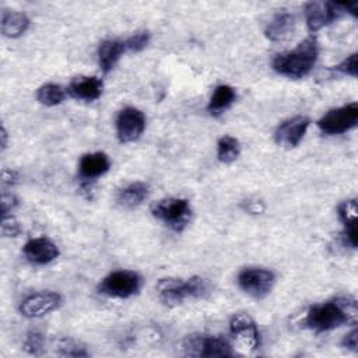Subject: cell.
Segmentation results:
<instances>
[{
  "label": "cell",
  "mask_w": 358,
  "mask_h": 358,
  "mask_svg": "<svg viewBox=\"0 0 358 358\" xmlns=\"http://www.w3.org/2000/svg\"><path fill=\"white\" fill-rule=\"evenodd\" d=\"M1 235L4 238H15L22 232L18 220L13 214L1 215Z\"/></svg>",
  "instance_id": "29"
},
{
  "label": "cell",
  "mask_w": 358,
  "mask_h": 358,
  "mask_svg": "<svg viewBox=\"0 0 358 358\" xmlns=\"http://www.w3.org/2000/svg\"><path fill=\"white\" fill-rule=\"evenodd\" d=\"M66 94H67V91L62 85L55 84V83H46L36 90L35 96L41 105L56 106L64 101Z\"/></svg>",
  "instance_id": "23"
},
{
  "label": "cell",
  "mask_w": 358,
  "mask_h": 358,
  "mask_svg": "<svg viewBox=\"0 0 358 358\" xmlns=\"http://www.w3.org/2000/svg\"><path fill=\"white\" fill-rule=\"evenodd\" d=\"M0 206H1V215L11 214V211L18 206V199H17L13 193L3 192V193H1Z\"/></svg>",
  "instance_id": "31"
},
{
  "label": "cell",
  "mask_w": 358,
  "mask_h": 358,
  "mask_svg": "<svg viewBox=\"0 0 358 358\" xmlns=\"http://www.w3.org/2000/svg\"><path fill=\"white\" fill-rule=\"evenodd\" d=\"M295 29V15L289 11L281 10L275 13L264 28V35L271 42H281L288 39Z\"/></svg>",
  "instance_id": "17"
},
{
  "label": "cell",
  "mask_w": 358,
  "mask_h": 358,
  "mask_svg": "<svg viewBox=\"0 0 358 358\" xmlns=\"http://www.w3.org/2000/svg\"><path fill=\"white\" fill-rule=\"evenodd\" d=\"M63 303V296L56 291H38L28 294L18 303V312L27 319H39L57 310Z\"/></svg>",
  "instance_id": "11"
},
{
  "label": "cell",
  "mask_w": 358,
  "mask_h": 358,
  "mask_svg": "<svg viewBox=\"0 0 358 358\" xmlns=\"http://www.w3.org/2000/svg\"><path fill=\"white\" fill-rule=\"evenodd\" d=\"M152 217L175 232H182L190 224L193 208L185 197H165L151 206Z\"/></svg>",
  "instance_id": "5"
},
{
  "label": "cell",
  "mask_w": 358,
  "mask_h": 358,
  "mask_svg": "<svg viewBox=\"0 0 358 358\" xmlns=\"http://www.w3.org/2000/svg\"><path fill=\"white\" fill-rule=\"evenodd\" d=\"M155 288L159 301L166 306H176L189 299H200L210 292L207 278L200 275H192L189 278H159Z\"/></svg>",
  "instance_id": "3"
},
{
  "label": "cell",
  "mask_w": 358,
  "mask_h": 358,
  "mask_svg": "<svg viewBox=\"0 0 358 358\" xmlns=\"http://www.w3.org/2000/svg\"><path fill=\"white\" fill-rule=\"evenodd\" d=\"M358 319V305L354 296H337L324 302L310 305L301 320L302 327L324 333L345 324H355Z\"/></svg>",
  "instance_id": "1"
},
{
  "label": "cell",
  "mask_w": 358,
  "mask_h": 358,
  "mask_svg": "<svg viewBox=\"0 0 358 358\" xmlns=\"http://www.w3.org/2000/svg\"><path fill=\"white\" fill-rule=\"evenodd\" d=\"M145 115L134 106H124L117 112L115 127L119 143L129 144L141 137L145 130Z\"/></svg>",
  "instance_id": "12"
},
{
  "label": "cell",
  "mask_w": 358,
  "mask_h": 358,
  "mask_svg": "<svg viewBox=\"0 0 358 358\" xmlns=\"http://www.w3.org/2000/svg\"><path fill=\"white\" fill-rule=\"evenodd\" d=\"M242 208L249 214L257 215V214H262L266 210V206L259 199H246V200L242 201Z\"/></svg>",
  "instance_id": "32"
},
{
  "label": "cell",
  "mask_w": 358,
  "mask_h": 358,
  "mask_svg": "<svg viewBox=\"0 0 358 358\" xmlns=\"http://www.w3.org/2000/svg\"><path fill=\"white\" fill-rule=\"evenodd\" d=\"M358 123V103L350 102L338 108H333L322 115L316 126L326 136H337L350 131Z\"/></svg>",
  "instance_id": "8"
},
{
  "label": "cell",
  "mask_w": 358,
  "mask_h": 358,
  "mask_svg": "<svg viewBox=\"0 0 358 358\" xmlns=\"http://www.w3.org/2000/svg\"><path fill=\"white\" fill-rule=\"evenodd\" d=\"M182 350L186 357H234V345L221 336H208L200 333L187 334L182 340Z\"/></svg>",
  "instance_id": "6"
},
{
  "label": "cell",
  "mask_w": 358,
  "mask_h": 358,
  "mask_svg": "<svg viewBox=\"0 0 358 358\" xmlns=\"http://www.w3.org/2000/svg\"><path fill=\"white\" fill-rule=\"evenodd\" d=\"M22 348L29 355H41L45 351V336L38 330H29L22 341Z\"/></svg>",
  "instance_id": "26"
},
{
  "label": "cell",
  "mask_w": 358,
  "mask_h": 358,
  "mask_svg": "<svg viewBox=\"0 0 358 358\" xmlns=\"http://www.w3.org/2000/svg\"><path fill=\"white\" fill-rule=\"evenodd\" d=\"M241 154V143L236 137L224 134L217 141V159L221 164H232Z\"/></svg>",
  "instance_id": "22"
},
{
  "label": "cell",
  "mask_w": 358,
  "mask_h": 358,
  "mask_svg": "<svg viewBox=\"0 0 358 358\" xmlns=\"http://www.w3.org/2000/svg\"><path fill=\"white\" fill-rule=\"evenodd\" d=\"M150 185L143 180H134L120 187L116 193V203L127 210L137 208L150 196Z\"/></svg>",
  "instance_id": "18"
},
{
  "label": "cell",
  "mask_w": 358,
  "mask_h": 358,
  "mask_svg": "<svg viewBox=\"0 0 358 358\" xmlns=\"http://www.w3.org/2000/svg\"><path fill=\"white\" fill-rule=\"evenodd\" d=\"M344 14L347 11L344 3L340 1H309L303 8L305 22L312 35L340 20Z\"/></svg>",
  "instance_id": "9"
},
{
  "label": "cell",
  "mask_w": 358,
  "mask_h": 358,
  "mask_svg": "<svg viewBox=\"0 0 358 358\" xmlns=\"http://www.w3.org/2000/svg\"><path fill=\"white\" fill-rule=\"evenodd\" d=\"M229 334L235 344L246 352H252L260 347V333L255 319L245 312L234 313L228 323Z\"/></svg>",
  "instance_id": "10"
},
{
  "label": "cell",
  "mask_w": 358,
  "mask_h": 358,
  "mask_svg": "<svg viewBox=\"0 0 358 358\" xmlns=\"http://www.w3.org/2000/svg\"><path fill=\"white\" fill-rule=\"evenodd\" d=\"M319 41L315 35L306 36L294 49L278 53L271 60L273 70L287 78H303L315 67L319 57Z\"/></svg>",
  "instance_id": "2"
},
{
  "label": "cell",
  "mask_w": 358,
  "mask_h": 358,
  "mask_svg": "<svg viewBox=\"0 0 358 358\" xmlns=\"http://www.w3.org/2000/svg\"><path fill=\"white\" fill-rule=\"evenodd\" d=\"M126 45L124 39H105L99 43L96 56H98V64L99 69L106 74L115 69V66L119 63L120 57L126 53Z\"/></svg>",
  "instance_id": "19"
},
{
  "label": "cell",
  "mask_w": 358,
  "mask_h": 358,
  "mask_svg": "<svg viewBox=\"0 0 358 358\" xmlns=\"http://www.w3.org/2000/svg\"><path fill=\"white\" fill-rule=\"evenodd\" d=\"M29 25H31V20L22 11L4 10L1 13L0 27H1V34L6 38L15 39V38L22 36L28 31Z\"/></svg>",
  "instance_id": "20"
},
{
  "label": "cell",
  "mask_w": 358,
  "mask_h": 358,
  "mask_svg": "<svg viewBox=\"0 0 358 358\" xmlns=\"http://www.w3.org/2000/svg\"><path fill=\"white\" fill-rule=\"evenodd\" d=\"M143 275L134 270H113L96 284V292L106 298L129 299L143 288Z\"/></svg>",
  "instance_id": "4"
},
{
  "label": "cell",
  "mask_w": 358,
  "mask_h": 358,
  "mask_svg": "<svg viewBox=\"0 0 358 358\" xmlns=\"http://www.w3.org/2000/svg\"><path fill=\"white\" fill-rule=\"evenodd\" d=\"M357 53H351L350 56H347L345 59H343L338 64L333 66L330 70L340 74V76H347V77H352L355 78L357 77V71H358V67H357Z\"/></svg>",
  "instance_id": "28"
},
{
  "label": "cell",
  "mask_w": 358,
  "mask_h": 358,
  "mask_svg": "<svg viewBox=\"0 0 358 358\" xmlns=\"http://www.w3.org/2000/svg\"><path fill=\"white\" fill-rule=\"evenodd\" d=\"M310 126V119L305 115H296L282 120L274 130V140L278 145L294 148L298 147L303 140L308 129Z\"/></svg>",
  "instance_id": "13"
},
{
  "label": "cell",
  "mask_w": 358,
  "mask_h": 358,
  "mask_svg": "<svg viewBox=\"0 0 358 358\" xmlns=\"http://www.w3.org/2000/svg\"><path fill=\"white\" fill-rule=\"evenodd\" d=\"M0 140H1V151H4L8 144V133L4 124H1V129H0Z\"/></svg>",
  "instance_id": "34"
},
{
  "label": "cell",
  "mask_w": 358,
  "mask_h": 358,
  "mask_svg": "<svg viewBox=\"0 0 358 358\" xmlns=\"http://www.w3.org/2000/svg\"><path fill=\"white\" fill-rule=\"evenodd\" d=\"M341 347L345 350H350L352 352L358 351V329L352 327V330H350L340 341Z\"/></svg>",
  "instance_id": "30"
},
{
  "label": "cell",
  "mask_w": 358,
  "mask_h": 358,
  "mask_svg": "<svg viewBox=\"0 0 358 358\" xmlns=\"http://www.w3.org/2000/svg\"><path fill=\"white\" fill-rule=\"evenodd\" d=\"M236 101V91L232 85L220 84L214 88L210 101L207 103V112L211 116H221L225 113L232 103Z\"/></svg>",
  "instance_id": "21"
},
{
  "label": "cell",
  "mask_w": 358,
  "mask_h": 358,
  "mask_svg": "<svg viewBox=\"0 0 358 358\" xmlns=\"http://www.w3.org/2000/svg\"><path fill=\"white\" fill-rule=\"evenodd\" d=\"M22 255L34 266H46L59 257L60 250L52 239L35 236L24 243Z\"/></svg>",
  "instance_id": "14"
},
{
  "label": "cell",
  "mask_w": 358,
  "mask_h": 358,
  "mask_svg": "<svg viewBox=\"0 0 358 358\" xmlns=\"http://www.w3.org/2000/svg\"><path fill=\"white\" fill-rule=\"evenodd\" d=\"M337 215L343 224V227H351L357 225V217H358V206L355 199L344 200L337 207Z\"/></svg>",
  "instance_id": "25"
},
{
  "label": "cell",
  "mask_w": 358,
  "mask_h": 358,
  "mask_svg": "<svg viewBox=\"0 0 358 358\" xmlns=\"http://www.w3.org/2000/svg\"><path fill=\"white\" fill-rule=\"evenodd\" d=\"M57 354L62 357H74V358H81V357H90L88 350L77 343L74 338L70 337H63L57 341L56 344Z\"/></svg>",
  "instance_id": "24"
},
{
  "label": "cell",
  "mask_w": 358,
  "mask_h": 358,
  "mask_svg": "<svg viewBox=\"0 0 358 358\" xmlns=\"http://www.w3.org/2000/svg\"><path fill=\"white\" fill-rule=\"evenodd\" d=\"M150 41H151L150 31H147V29L136 31L134 34H131L130 36H127L124 39L126 50L127 52H133V53H138V52L144 50L148 46Z\"/></svg>",
  "instance_id": "27"
},
{
  "label": "cell",
  "mask_w": 358,
  "mask_h": 358,
  "mask_svg": "<svg viewBox=\"0 0 358 358\" xmlns=\"http://www.w3.org/2000/svg\"><path fill=\"white\" fill-rule=\"evenodd\" d=\"M110 169V159L103 151L84 154L78 161V176L83 183H94Z\"/></svg>",
  "instance_id": "15"
},
{
  "label": "cell",
  "mask_w": 358,
  "mask_h": 358,
  "mask_svg": "<svg viewBox=\"0 0 358 358\" xmlns=\"http://www.w3.org/2000/svg\"><path fill=\"white\" fill-rule=\"evenodd\" d=\"M277 275L273 270L266 267L249 266L239 270L236 275L238 287L255 299L266 298L274 288Z\"/></svg>",
  "instance_id": "7"
},
{
  "label": "cell",
  "mask_w": 358,
  "mask_h": 358,
  "mask_svg": "<svg viewBox=\"0 0 358 358\" xmlns=\"http://www.w3.org/2000/svg\"><path fill=\"white\" fill-rule=\"evenodd\" d=\"M18 180H20V175H18L17 171L8 169V168H3V171H1V182H3V185L13 186V185L18 183Z\"/></svg>",
  "instance_id": "33"
},
{
  "label": "cell",
  "mask_w": 358,
  "mask_h": 358,
  "mask_svg": "<svg viewBox=\"0 0 358 358\" xmlns=\"http://www.w3.org/2000/svg\"><path fill=\"white\" fill-rule=\"evenodd\" d=\"M66 91L67 95L74 99L92 102L101 98L103 92V81L96 76H78L69 83Z\"/></svg>",
  "instance_id": "16"
}]
</instances>
